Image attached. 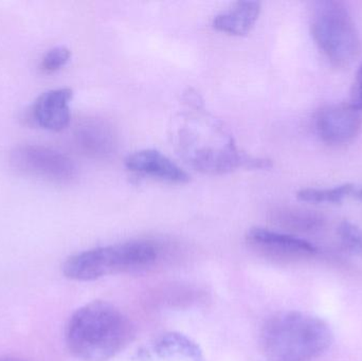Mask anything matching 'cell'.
<instances>
[{
    "instance_id": "ffe728a7",
    "label": "cell",
    "mask_w": 362,
    "mask_h": 361,
    "mask_svg": "<svg viewBox=\"0 0 362 361\" xmlns=\"http://www.w3.org/2000/svg\"><path fill=\"white\" fill-rule=\"evenodd\" d=\"M359 197L362 199V190L361 191V193H359Z\"/></svg>"
},
{
    "instance_id": "7c38bea8",
    "label": "cell",
    "mask_w": 362,
    "mask_h": 361,
    "mask_svg": "<svg viewBox=\"0 0 362 361\" xmlns=\"http://www.w3.org/2000/svg\"><path fill=\"white\" fill-rule=\"evenodd\" d=\"M261 4L257 1H238L213 18L215 29L230 35H246L255 27L261 14Z\"/></svg>"
},
{
    "instance_id": "3957f363",
    "label": "cell",
    "mask_w": 362,
    "mask_h": 361,
    "mask_svg": "<svg viewBox=\"0 0 362 361\" xmlns=\"http://www.w3.org/2000/svg\"><path fill=\"white\" fill-rule=\"evenodd\" d=\"M158 248L150 241H129L85 250L65 261L63 273L72 281L89 282L153 266Z\"/></svg>"
},
{
    "instance_id": "2e32d148",
    "label": "cell",
    "mask_w": 362,
    "mask_h": 361,
    "mask_svg": "<svg viewBox=\"0 0 362 361\" xmlns=\"http://www.w3.org/2000/svg\"><path fill=\"white\" fill-rule=\"evenodd\" d=\"M337 233L344 249L362 259V228L354 223L344 220L338 226Z\"/></svg>"
},
{
    "instance_id": "5bb4252c",
    "label": "cell",
    "mask_w": 362,
    "mask_h": 361,
    "mask_svg": "<svg viewBox=\"0 0 362 361\" xmlns=\"http://www.w3.org/2000/svg\"><path fill=\"white\" fill-rule=\"evenodd\" d=\"M274 220L281 226L297 232H316L323 228L325 220L316 212L300 209H280L274 213Z\"/></svg>"
},
{
    "instance_id": "9c48e42d",
    "label": "cell",
    "mask_w": 362,
    "mask_h": 361,
    "mask_svg": "<svg viewBox=\"0 0 362 361\" xmlns=\"http://www.w3.org/2000/svg\"><path fill=\"white\" fill-rule=\"evenodd\" d=\"M74 91L66 87L46 91L32 105L30 119L46 131H64L71 121L70 103Z\"/></svg>"
},
{
    "instance_id": "5b68a950",
    "label": "cell",
    "mask_w": 362,
    "mask_h": 361,
    "mask_svg": "<svg viewBox=\"0 0 362 361\" xmlns=\"http://www.w3.org/2000/svg\"><path fill=\"white\" fill-rule=\"evenodd\" d=\"M8 160L11 167L18 173L49 184H70L78 176V167L69 156L46 146H15Z\"/></svg>"
},
{
    "instance_id": "7a4b0ae2",
    "label": "cell",
    "mask_w": 362,
    "mask_h": 361,
    "mask_svg": "<svg viewBox=\"0 0 362 361\" xmlns=\"http://www.w3.org/2000/svg\"><path fill=\"white\" fill-rule=\"evenodd\" d=\"M334 334L329 324L302 312H281L264 324L262 351L269 361H312L331 348Z\"/></svg>"
},
{
    "instance_id": "d6986e66",
    "label": "cell",
    "mask_w": 362,
    "mask_h": 361,
    "mask_svg": "<svg viewBox=\"0 0 362 361\" xmlns=\"http://www.w3.org/2000/svg\"><path fill=\"white\" fill-rule=\"evenodd\" d=\"M0 361H28L23 360V358L17 357H0Z\"/></svg>"
},
{
    "instance_id": "9a60e30c",
    "label": "cell",
    "mask_w": 362,
    "mask_h": 361,
    "mask_svg": "<svg viewBox=\"0 0 362 361\" xmlns=\"http://www.w3.org/2000/svg\"><path fill=\"white\" fill-rule=\"evenodd\" d=\"M353 184H346L333 189H302L297 193L299 201L305 203H342L353 192Z\"/></svg>"
},
{
    "instance_id": "8992f818",
    "label": "cell",
    "mask_w": 362,
    "mask_h": 361,
    "mask_svg": "<svg viewBox=\"0 0 362 361\" xmlns=\"http://www.w3.org/2000/svg\"><path fill=\"white\" fill-rule=\"evenodd\" d=\"M189 165L206 174H226L235 170L270 169L272 161L269 159L257 158L240 150L229 139L221 146H202L187 153Z\"/></svg>"
},
{
    "instance_id": "4fadbf2b",
    "label": "cell",
    "mask_w": 362,
    "mask_h": 361,
    "mask_svg": "<svg viewBox=\"0 0 362 361\" xmlns=\"http://www.w3.org/2000/svg\"><path fill=\"white\" fill-rule=\"evenodd\" d=\"M154 349L163 361H206L199 345L181 333L161 335L155 343Z\"/></svg>"
},
{
    "instance_id": "277c9868",
    "label": "cell",
    "mask_w": 362,
    "mask_h": 361,
    "mask_svg": "<svg viewBox=\"0 0 362 361\" xmlns=\"http://www.w3.org/2000/svg\"><path fill=\"white\" fill-rule=\"evenodd\" d=\"M312 35L323 54L336 67L350 65L361 52V38L346 4L336 0L314 4Z\"/></svg>"
},
{
    "instance_id": "6da1fadb",
    "label": "cell",
    "mask_w": 362,
    "mask_h": 361,
    "mask_svg": "<svg viewBox=\"0 0 362 361\" xmlns=\"http://www.w3.org/2000/svg\"><path fill=\"white\" fill-rule=\"evenodd\" d=\"M134 326L122 311L106 301L80 307L68 321L66 345L82 361H108L127 349Z\"/></svg>"
},
{
    "instance_id": "30bf717a",
    "label": "cell",
    "mask_w": 362,
    "mask_h": 361,
    "mask_svg": "<svg viewBox=\"0 0 362 361\" xmlns=\"http://www.w3.org/2000/svg\"><path fill=\"white\" fill-rule=\"evenodd\" d=\"M127 169L171 184H185L189 176L169 157L156 150H141L125 159Z\"/></svg>"
},
{
    "instance_id": "8fae6325",
    "label": "cell",
    "mask_w": 362,
    "mask_h": 361,
    "mask_svg": "<svg viewBox=\"0 0 362 361\" xmlns=\"http://www.w3.org/2000/svg\"><path fill=\"white\" fill-rule=\"evenodd\" d=\"M76 146L84 154L95 158H104L115 150V136L103 121H83L74 131Z\"/></svg>"
},
{
    "instance_id": "ba28073f",
    "label": "cell",
    "mask_w": 362,
    "mask_h": 361,
    "mask_svg": "<svg viewBox=\"0 0 362 361\" xmlns=\"http://www.w3.org/2000/svg\"><path fill=\"white\" fill-rule=\"evenodd\" d=\"M317 133L329 146H341L354 140L361 133V112L351 104L329 105L317 114Z\"/></svg>"
},
{
    "instance_id": "e0dca14e",
    "label": "cell",
    "mask_w": 362,
    "mask_h": 361,
    "mask_svg": "<svg viewBox=\"0 0 362 361\" xmlns=\"http://www.w3.org/2000/svg\"><path fill=\"white\" fill-rule=\"evenodd\" d=\"M71 59V51L65 46H57L47 51L40 64V69L44 73L51 74L59 71L67 65Z\"/></svg>"
},
{
    "instance_id": "ac0fdd59",
    "label": "cell",
    "mask_w": 362,
    "mask_h": 361,
    "mask_svg": "<svg viewBox=\"0 0 362 361\" xmlns=\"http://www.w3.org/2000/svg\"><path fill=\"white\" fill-rule=\"evenodd\" d=\"M350 104L359 112H362V63L357 71L354 85H353L352 102Z\"/></svg>"
},
{
    "instance_id": "52a82bcc",
    "label": "cell",
    "mask_w": 362,
    "mask_h": 361,
    "mask_svg": "<svg viewBox=\"0 0 362 361\" xmlns=\"http://www.w3.org/2000/svg\"><path fill=\"white\" fill-rule=\"evenodd\" d=\"M246 239L255 251L274 260L296 262L315 258L318 254V248L306 239L259 227L251 228L247 232Z\"/></svg>"
}]
</instances>
